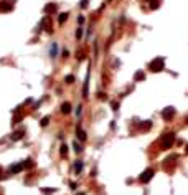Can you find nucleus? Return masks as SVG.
<instances>
[{"label": "nucleus", "mask_w": 188, "mask_h": 195, "mask_svg": "<svg viewBox=\"0 0 188 195\" xmlns=\"http://www.w3.org/2000/svg\"><path fill=\"white\" fill-rule=\"evenodd\" d=\"M173 142H175V134L173 132H165L160 137V147H162L163 150L170 149L172 145H173Z\"/></svg>", "instance_id": "1"}, {"label": "nucleus", "mask_w": 188, "mask_h": 195, "mask_svg": "<svg viewBox=\"0 0 188 195\" xmlns=\"http://www.w3.org/2000/svg\"><path fill=\"white\" fill-rule=\"evenodd\" d=\"M149 68H150L154 73H155V71H157V73H159V71H163V70H165V60H163L162 56H159V58H155L154 61H150Z\"/></svg>", "instance_id": "2"}, {"label": "nucleus", "mask_w": 188, "mask_h": 195, "mask_svg": "<svg viewBox=\"0 0 188 195\" xmlns=\"http://www.w3.org/2000/svg\"><path fill=\"white\" fill-rule=\"evenodd\" d=\"M155 175V170L154 169H147V170H144L142 174H140V177H139V180L142 183H147V182H150L152 180V177Z\"/></svg>", "instance_id": "3"}, {"label": "nucleus", "mask_w": 188, "mask_h": 195, "mask_svg": "<svg viewBox=\"0 0 188 195\" xmlns=\"http://www.w3.org/2000/svg\"><path fill=\"white\" fill-rule=\"evenodd\" d=\"M173 116H175V108H165L162 111V117H163V121H170V119H173Z\"/></svg>", "instance_id": "4"}, {"label": "nucleus", "mask_w": 188, "mask_h": 195, "mask_svg": "<svg viewBox=\"0 0 188 195\" xmlns=\"http://www.w3.org/2000/svg\"><path fill=\"white\" fill-rule=\"evenodd\" d=\"M21 170H23V162H21V164H13V165L10 167V172H12V174H18Z\"/></svg>", "instance_id": "5"}, {"label": "nucleus", "mask_w": 188, "mask_h": 195, "mask_svg": "<svg viewBox=\"0 0 188 195\" xmlns=\"http://www.w3.org/2000/svg\"><path fill=\"white\" fill-rule=\"evenodd\" d=\"M61 112L63 114H69V112H71V104L69 103H63L61 104Z\"/></svg>", "instance_id": "6"}, {"label": "nucleus", "mask_w": 188, "mask_h": 195, "mask_svg": "<svg viewBox=\"0 0 188 195\" xmlns=\"http://www.w3.org/2000/svg\"><path fill=\"white\" fill-rule=\"evenodd\" d=\"M88 86H89V73H88V76H86V79H84V86H83V96L84 98H88Z\"/></svg>", "instance_id": "7"}, {"label": "nucleus", "mask_w": 188, "mask_h": 195, "mask_svg": "<svg viewBox=\"0 0 188 195\" xmlns=\"http://www.w3.org/2000/svg\"><path fill=\"white\" fill-rule=\"evenodd\" d=\"M76 132H78V139H79V141H86V132H84L83 129H81V126H78Z\"/></svg>", "instance_id": "8"}, {"label": "nucleus", "mask_w": 188, "mask_h": 195, "mask_svg": "<svg viewBox=\"0 0 188 195\" xmlns=\"http://www.w3.org/2000/svg\"><path fill=\"white\" fill-rule=\"evenodd\" d=\"M21 137H23V131H15L12 134V141H20Z\"/></svg>", "instance_id": "9"}, {"label": "nucleus", "mask_w": 188, "mask_h": 195, "mask_svg": "<svg viewBox=\"0 0 188 195\" xmlns=\"http://www.w3.org/2000/svg\"><path fill=\"white\" fill-rule=\"evenodd\" d=\"M53 12H56V5H54V4L46 5V7H45V13H53Z\"/></svg>", "instance_id": "10"}, {"label": "nucleus", "mask_w": 188, "mask_h": 195, "mask_svg": "<svg viewBox=\"0 0 188 195\" xmlns=\"http://www.w3.org/2000/svg\"><path fill=\"white\" fill-rule=\"evenodd\" d=\"M81 170H83V162H81V160H76V164H74V172H76V174H79Z\"/></svg>", "instance_id": "11"}, {"label": "nucleus", "mask_w": 188, "mask_h": 195, "mask_svg": "<svg viewBox=\"0 0 188 195\" xmlns=\"http://www.w3.org/2000/svg\"><path fill=\"white\" fill-rule=\"evenodd\" d=\"M54 192H56V189H48V187L41 189V194H45V195H51V194H54Z\"/></svg>", "instance_id": "12"}, {"label": "nucleus", "mask_w": 188, "mask_h": 195, "mask_svg": "<svg viewBox=\"0 0 188 195\" xmlns=\"http://www.w3.org/2000/svg\"><path fill=\"white\" fill-rule=\"evenodd\" d=\"M30 167H33V160H31V159H26L25 164H23V169H30Z\"/></svg>", "instance_id": "13"}, {"label": "nucleus", "mask_w": 188, "mask_h": 195, "mask_svg": "<svg viewBox=\"0 0 188 195\" xmlns=\"http://www.w3.org/2000/svg\"><path fill=\"white\" fill-rule=\"evenodd\" d=\"M140 127H142L144 131H149V129L152 127V122H150V121H145V122H144V124L140 126Z\"/></svg>", "instance_id": "14"}, {"label": "nucleus", "mask_w": 188, "mask_h": 195, "mask_svg": "<svg viewBox=\"0 0 188 195\" xmlns=\"http://www.w3.org/2000/svg\"><path fill=\"white\" fill-rule=\"evenodd\" d=\"M134 79H135V81H140V79H144V73H142V71H137V73L134 75Z\"/></svg>", "instance_id": "15"}, {"label": "nucleus", "mask_w": 188, "mask_h": 195, "mask_svg": "<svg viewBox=\"0 0 188 195\" xmlns=\"http://www.w3.org/2000/svg\"><path fill=\"white\" fill-rule=\"evenodd\" d=\"M56 53H58V45L53 43V45H51V56H56Z\"/></svg>", "instance_id": "16"}, {"label": "nucleus", "mask_w": 188, "mask_h": 195, "mask_svg": "<svg viewBox=\"0 0 188 195\" xmlns=\"http://www.w3.org/2000/svg\"><path fill=\"white\" fill-rule=\"evenodd\" d=\"M48 122H50V116H45V117L41 119V122H40V124H41L43 127H45V126H48Z\"/></svg>", "instance_id": "17"}, {"label": "nucleus", "mask_w": 188, "mask_h": 195, "mask_svg": "<svg viewBox=\"0 0 188 195\" xmlns=\"http://www.w3.org/2000/svg\"><path fill=\"white\" fill-rule=\"evenodd\" d=\"M59 152H61L63 157H66V155H68V147H66V145H61V150H59Z\"/></svg>", "instance_id": "18"}, {"label": "nucleus", "mask_w": 188, "mask_h": 195, "mask_svg": "<svg viewBox=\"0 0 188 195\" xmlns=\"http://www.w3.org/2000/svg\"><path fill=\"white\" fill-rule=\"evenodd\" d=\"M66 18H68V13H61V15H59V23H64V22H66Z\"/></svg>", "instance_id": "19"}, {"label": "nucleus", "mask_w": 188, "mask_h": 195, "mask_svg": "<svg viewBox=\"0 0 188 195\" xmlns=\"http://www.w3.org/2000/svg\"><path fill=\"white\" fill-rule=\"evenodd\" d=\"M64 81H66V83H68V84H71V83H73V81H74V76H73V75H68V76H66V78H64Z\"/></svg>", "instance_id": "20"}, {"label": "nucleus", "mask_w": 188, "mask_h": 195, "mask_svg": "<svg viewBox=\"0 0 188 195\" xmlns=\"http://www.w3.org/2000/svg\"><path fill=\"white\" fill-rule=\"evenodd\" d=\"M73 147H74V150H76V152H81V150H83V149H81V145L79 144H78V142H73Z\"/></svg>", "instance_id": "21"}, {"label": "nucleus", "mask_w": 188, "mask_h": 195, "mask_svg": "<svg viewBox=\"0 0 188 195\" xmlns=\"http://www.w3.org/2000/svg\"><path fill=\"white\" fill-rule=\"evenodd\" d=\"M150 9H159V0H152Z\"/></svg>", "instance_id": "22"}, {"label": "nucleus", "mask_w": 188, "mask_h": 195, "mask_svg": "<svg viewBox=\"0 0 188 195\" xmlns=\"http://www.w3.org/2000/svg\"><path fill=\"white\" fill-rule=\"evenodd\" d=\"M81 35H83V28H78V30H76V37L81 38Z\"/></svg>", "instance_id": "23"}, {"label": "nucleus", "mask_w": 188, "mask_h": 195, "mask_svg": "<svg viewBox=\"0 0 188 195\" xmlns=\"http://www.w3.org/2000/svg\"><path fill=\"white\" fill-rule=\"evenodd\" d=\"M97 96H99V99H102V101H106V99H107V96H106L104 93H99Z\"/></svg>", "instance_id": "24"}, {"label": "nucleus", "mask_w": 188, "mask_h": 195, "mask_svg": "<svg viewBox=\"0 0 188 195\" xmlns=\"http://www.w3.org/2000/svg\"><path fill=\"white\" fill-rule=\"evenodd\" d=\"M81 7L86 9V7H88V0H81Z\"/></svg>", "instance_id": "25"}, {"label": "nucleus", "mask_w": 188, "mask_h": 195, "mask_svg": "<svg viewBox=\"0 0 188 195\" xmlns=\"http://www.w3.org/2000/svg\"><path fill=\"white\" fill-rule=\"evenodd\" d=\"M111 106H112V109H114V111H117V108H119V103H116V101H114V103L111 104Z\"/></svg>", "instance_id": "26"}, {"label": "nucleus", "mask_w": 188, "mask_h": 195, "mask_svg": "<svg viewBox=\"0 0 188 195\" xmlns=\"http://www.w3.org/2000/svg\"><path fill=\"white\" fill-rule=\"evenodd\" d=\"M69 187H71L73 190H76V183L74 182H69Z\"/></svg>", "instance_id": "27"}, {"label": "nucleus", "mask_w": 188, "mask_h": 195, "mask_svg": "<svg viewBox=\"0 0 188 195\" xmlns=\"http://www.w3.org/2000/svg\"><path fill=\"white\" fill-rule=\"evenodd\" d=\"M0 178H2V169H0Z\"/></svg>", "instance_id": "28"}, {"label": "nucleus", "mask_w": 188, "mask_h": 195, "mask_svg": "<svg viewBox=\"0 0 188 195\" xmlns=\"http://www.w3.org/2000/svg\"><path fill=\"white\" fill-rule=\"evenodd\" d=\"M187 154H188V145H187Z\"/></svg>", "instance_id": "29"}, {"label": "nucleus", "mask_w": 188, "mask_h": 195, "mask_svg": "<svg viewBox=\"0 0 188 195\" xmlns=\"http://www.w3.org/2000/svg\"><path fill=\"white\" fill-rule=\"evenodd\" d=\"M187 124H188V119H187Z\"/></svg>", "instance_id": "30"}]
</instances>
